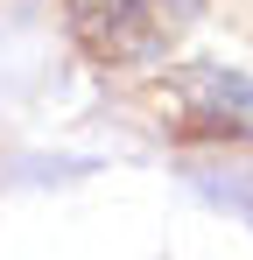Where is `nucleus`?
<instances>
[{
    "instance_id": "obj_1",
    "label": "nucleus",
    "mask_w": 253,
    "mask_h": 260,
    "mask_svg": "<svg viewBox=\"0 0 253 260\" xmlns=\"http://www.w3.org/2000/svg\"><path fill=\"white\" fill-rule=\"evenodd\" d=\"M141 106L169 141H253V78L225 63H169L141 85Z\"/></svg>"
},
{
    "instance_id": "obj_2",
    "label": "nucleus",
    "mask_w": 253,
    "mask_h": 260,
    "mask_svg": "<svg viewBox=\"0 0 253 260\" xmlns=\"http://www.w3.org/2000/svg\"><path fill=\"white\" fill-rule=\"evenodd\" d=\"M204 0H71V36L84 43L91 63L106 71H141L162 63L197 21Z\"/></svg>"
}]
</instances>
